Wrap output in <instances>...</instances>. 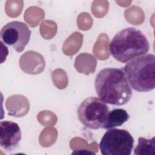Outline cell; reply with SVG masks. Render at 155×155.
I'll use <instances>...</instances> for the list:
<instances>
[{"mask_svg":"<svg viewBox=\"0 0 155 155\" xmlns=\"http://www.w3.org/2000/svg\"><path fill=\"white\" fill-rule=\"evenodd\" d=\"M134 155L155 154V138L153 136L151 139L139 137L138 143L134 150Z\"/></svg>","mask_w":155,"mask_h":155,"instance_id":"cell-9","label":"cell"},{"mask_svg":"<svg viewBox=\"0 0 155 155\" xmlns=\"http://www.w3.org/2000/svg\"><path fill=\"white\" fill-rule=\"evenodd\" d=\"M149 48V42L145 35L134 27H128L119 31L109 45L112 56L122 63H127L145 54Z\"/></svg>","mask_w":155,"mask_h":155,"instance_id":"cell-2","label":"cell"},{"mask_svg":"<svg viewBox=\"0 0 155 155\" xmlns=\"http://www.w3.org/2000/svg\"><path fill=\"white\" fill-rule=\"evenodd\" d=\"M31 33V30L25 23L14 21L3 26L1 30L0 36L1 42L20 53L28 44Z\"/></svg>","mask_w":155,"mask_h":155,"instance_id":"cell-6","label":"cell"},{"mask_svg":"<svg viewBox=\"0 0 155 155\" xmlns=\"http://www.w3.org/2000/svg\"><path fill=\"white\" fill-rule=\"evenodd\" d=\"M134 142L132 135L127 130L110 128L104 133L99 147L103 155H130Z\"/></svg>","mask_w":155,"mask_h":155,"instance_id":"cell-5","label":"cell"},{"mask_svg":"<svg viewBox=\"0 0 155 155\" xmlns=\"http://www.w3.org/2000/svg\"><path fill=\"white\" fill-rule=\"evenodd\" d=\"M130 115L127 111L122 108H116L109 111L106 120L102 128L108 130L122 125L128 121Z\"/></svg>","mask_w":155,"mask_h":155,"instance_id":"cell-8","label":"cell"},{"mask_svg":"<svg viewBox=\"0 0 155 155\" xmlns=\"http://www.w3.org/2000/svg\"><path fill=\"white\" fill-rule=\"evenodd\" d=\"M109 107L99 97L90 96L85 99L79 105L77 113L78 119L85 127L97 130L104 125Z\"/></svg>","mask_w":155,"mask_h":155,"instance_id":"cell-4","label":"cell"},{"mask_svg":"<svg viewBox=\"0 0 155 155\" xmlns=\"http://www.w3.org/2000/svg\"><path fill=\"white\" fill-rule=\"evenodd\" d=\"M94 87L99 98L113 105H125L132 96L131 88L121 68L101 70L96 76Z\"/></svg>","mask_w":155,"mask_h":155,"instance_id":"cell-1","label":"cell"},{"mask_svg":"<svg viewBox=\"0 0 155 155\" xmlns=\"http://www.w3.org/2000/svg\"><path fill=\"white\" fill-rule=\"evenodd\" d=\"M22 134L19 126L10 120L0 122V145L7 151L15 150L21 139Z\"/></svg>","mask_w":155,"mask_h":155,"instance_id":"cell-7","label":"cell"},{"mask_svg":"<svg viewBox=\"0 0 155 155\" xmlns=\"http://www.w3.org/2000/svg\"><path fill=\"white\" fill-rule=\"evenodd\" d=\"M131 88L148 92L155 88V56L145 54L129 62L122 68Z\"/></svg>","mask_w":155,"mask_h":155,"instance_id":"cell-3","label":"cell"}]
</instances>
